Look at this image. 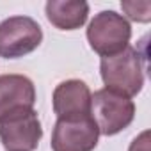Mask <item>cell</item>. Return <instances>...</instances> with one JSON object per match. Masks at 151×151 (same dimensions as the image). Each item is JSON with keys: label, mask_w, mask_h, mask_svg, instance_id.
Returning <instances> with one entry per match:
<instances>
[{"label": "cell", "mask_w": 151, "mask_h": 151, "mask_svg": "<svg viewBox=\"0 0 151 151\" xmlns=\"http://www.w3.org/2000/svg\"><path fill=\"white\" fill-rule=\"evenodd\" d=\"M100 71L107 89L121 93L128 98L139 94L144 86L142 55L133 46H126L116 55L101 57Z\"/></svg>", "instance_id": "6da1fadb"}, {"label": "cell", "mask_w": 151, "mask_h": 151, "mask_svg": "<svg viewBox=\"0 0 151 151\" xmlns=\"http://www.w3.org/2000/svg\"><path fill=\"white\" fill-rule=\"evenodd\" d=\"M91 117L101 135H116L132 124L135 105L128 96L105 87L91 98Z\"/></svg>", "instance_id": "7a4b0ae2"}, {"label": "cell", "mask_w": 151, "mask_h": 151, "mask_svg": "<svg viewBox=\"0 0 151 151\" xmlns=\"http://www.w3.org/2000/svg\"><path fill=\"white\" fill-rule=\"evenodd\" d=\"M130 37L132 27L128 20L116 11L98 13L87 27L89 45L101 57H110L123 52L126 46H130Z\"/></svg>", "instance_id": "3957f363"}, {"label": "cell", "mask_w": 151, "mask_h": 151, "mask_svg": "<svg viewBox=\"0 0 151 151\" xmlns=\"http://www.w3.org/2000/svg\"><path fill=\"white\" fill-rule=\"evenodd\" d=\"M41 137L43 128L34 109L0 117V140L7 151H34Z\"/></svg>", "instance_id": "277c9868"}, {"label": "cell", "mask_w": 151, "mask_h": 151, "mask_svg": "<svg viewBox=\"0 0 151 151\" xmlns=\"http://www.w3.org/2000/svg\"><path fill=\"white\" fill-rule=\"evenodd\" d=\"M43 41L39 23L29 16H11L0 23V57L20 59Z\"/></svg>", "instance_id": "5b68a950"}, {"label": "cell", "mask_w": 151, "mask_h": 151, "mask_svg": "<svg viewBox=\"0 0 151 151\" xmlns=\"http://www.w3.org/2000/svg\"><path fill=\"white\" fill-rule=\"evenodd\" d=\"M98 137L100 132L91 116L59 119L52 133V151H93Z\"/></svg>", "instance_id": "8992f818"}, {"label": "cell", "mask_w": 151, "mask_h": 151, "mask_svg": "<svg viewBox=\"0 0 151 151\" xmlns=\"http://www.w3.org/2000/svg\"><path fill=\"white\" fill-rule=\"evenodd\" d=\"M91 89L82 80L60 82L53 91V112L59 119L91 116Z\"/></svg>", "instance_id": "52a82bcc"}, {"label": "cell", "mask_w": 151, "mask_h": 151, "mask_svg": "<svg viewBox=\"0 0 151 151\" xmlns=\"http://www.w3.org/2000/svg\"><path fill=\"white\" fill-rule=\"evenodd\" d=\"M36 89L25 75H2L0 77V117L18 110L34 109Z\"/></svg>", "instance_id": "ba28073f"}, {"label": "cell", "mask_w": 151, "mask_h": 151, "mask_svg": "<svg viewBox=\"0 0 151 151\" xmlns=\"http://www.w3.org/2000/svg\"><path fill=\"white\" fill-rule=\"evenodd\" d=\"M45 11L53 27L60 30H77L89 16V4L84 0H50Z\"/></svg>", "instance_id": "9c48e42d"}, {"label": "cell", "mask_w": 151, "mask_h": 151, "mask_svg": "<svg viewBox=\"0 0 151 151\" xmlns=\"http://www.w3.org/2000/svg\"><path fill=\"white\" fill-rule=\"evenodd\" d=\"M123 11L126 16L133 22L147 23L151 20V2L144 0V2H121Z\"/></svg>", "instance_id": "30bf717a"}, {"label": "cell", "mask_w": 151, "mask_h": 151, "mask_svg": "<svg viewBox=\"0 0 151 151\" xmlns=\"http://www.w3.org/2000/svg\"><path fill=\"white\" fill-rule=\"evenodd\" d=\"M128 151H149V132L146 130L139 137H135Z\"/></svg>", "instance_id": "8fae6325"}]
</instances>
